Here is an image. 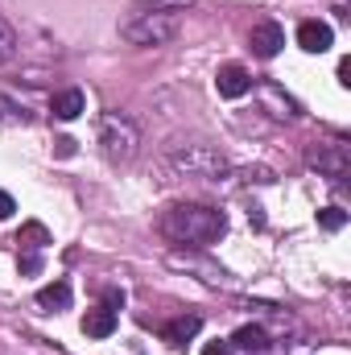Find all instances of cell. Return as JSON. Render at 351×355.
Instances as JSON below:
<instances>
[{
  "mask_svg": "<svg viewBox=\"0 0 351 355\" xmlns=\"http://www.w3.org/2000/svg\"><path fill=\"white\" fill-rule=\"evenodd\" d=\"M248 46H252V54L257 58H277L281 54V46H285V29L277 25V21H257L252 25V33H248Z\"/></svg>",
  "mask_w": 351,
  "mask_h": 355,
  "instance_id": "6",
  "label": "cell"
},
{
  "mask_svg": "<svg viewBox=\"0 0 351 355\" xmlns=\"http://www.w3.org/2000/svg\"><path fill=\"white\" fill-rule=\"evenodd\" d=\"M103 310H124V289H103Z\"/></svg>",
  "mask_w": 351,
  "mask_h": 355,
  "instance_id": "18",
  "label": "cell"
},
{
  "mask_svg": "<svg viewBox=\"0 0 351 355\" xmlns=\"http://www.w3.org/2000/svg\"><path fill=\"white\" fill-rule=\"evenodd\" d=\"M306 162H310L318 174H327L331 182H343L348 170H351L348 145H310V149H306Z\"/></svg>",
  "mask_w": 351,
  "mask_h": 355,
  "instance_id": "5",
  "label": "cell"
},
{
  "mask_svg": "<svg viewBox=\"0 0 351 355\" xmlns=\"http://www.w3.org/2000/svg\"><path fill=\"white\" fill-rule=\"evenodd\" d=\"M17 50H21V37H17V29H12L8 21H0V67H8V62L17 58Z\"/></svg>",
  "mask_w": 351,
  "mask_h": 355,
  "instance_id": "15",
  "label": "cell"
},
{
  "mask_svg": "<svg viewBox=\"0 0 351 355\" xmlns=\"http://www.w3.org/2000/svg\"><path fill=\"white\" fill-rule=\"evenodd\" d=\"M215 87H219V95H223V99H244V95L252 91V75H248L240 62H228V67H219Z\"/></svg>",
  "mask_w": 351,
  "mask_h": 355,
  "instance_id": "8",
  "label": "cell"
},
{
  "mask_svg": "<svg viewBox=\"0 0 351 355\" xmlns=\"http://www.w3.org/2000/svg\"><path fill=\"white\" fill-rule=\"evenodd\" d=\"M120 37L128 46H170L178 37V17L174 12H162V8H149V12H137L132 21L120 25Z\"/></svg>",
  "mask_w": 351,
  "mask_h": 355,
  "instance_id": "4",
  "label": "cell"
},
{
  "mask_svg": "<svg viewBox=\"0 0 351 355\" xmlns=\"http://www.w3.org/2000/svg\"><path fill=\"white\" fill-rule=\"evenodd\" d=\"M17 244H21L25 252H42V248L50 244V232H46V227H42L37 219H29V223H25V227L17 232Z\"/></svg>",
  "mask_w": 351,
  "mask_h": 355,
  "instance_id": "14",
  "label": "cell"
},
{
  "mask_svg": "<svg viewBox=\"0 0 351 355\" xmlns=\"http://www.w3.org/2000/svg\"><path fill=\"white\" fill-rule=\"evenodd\" d=\"M83 335L87 339H108V335H116V314L112 310H87V318H83Z\"/></svg>",
  "mask_w": 351,
  "mask_h": 355,
  "instance_id": "13",
  "label": "cell"
},
{
  "mask_svg": "<svg viewBox=\"0 0 351 355\" xmlns=\"http://www.w3.org/2000/svg\"><path fill=\"white\" fill-rule=\"evenodd\" d=\"M25 120H29V112H25L17 99L0 95V124H25Z\"/></svg>",
  "mask_w": 351,
  "mask_h": 355,
  "instance_id": "16",
  "label": "cell"
},
{
  "mask_svg": "<svg viewBox=\"0 0 351 355\" xmlns=\"http://www.w3.org/2000/svg\"><path fill=\"white\" fill-rule=\"evenodd\" d=\"M21 272H25V277L42 272V257H37V252H25V257H21Z\"/></svg>",
  "mask_w": 351,
  "mask_h": 355,
  "instance_id": "19",
  "label": "cell"
},
{
  "mask_svg": "<svg viewBox=\"0 0 351 355\" xmlns=\"http://www.w3.org/2000/svg\"><path fill=\"white\" fill-rule=\"evenodd\" d=\"M54 153H58V157H75V141H71V137H58V141H54Z\"/></svg>",
  "mask_w": 351,
  "mask_h": 355,
  "instance_id": "21",
  "label": "cell"
},
{
  "mask_svg": "<svg viewBox=\"0 0 351 355\" xmlns=\"http://www.w3.org/2000/svg\"><path fill=\"white\" fill-rule=\"evenodd\" d=\"M83 107H87V95L79 87H67L50 99V112H54L58 120H75V116H83Z\"/></svg>",
  "mask_w": 351,
  "mask_h": 355,
  "instance_id": "10",
  "label": "cell"
},
{
  "mask_svg": "<svg viewBox=\"0 0 351 355\" xmlns=\"http://www.w3.org/2000/svg\"><path fill=\"white\" fill-rule=\"evenodd\" d=\"M71 281H54V285H42L37 289V306L42 310H50V314H58V310H71Z\"/></svg>",
  "mask_w": 351,
  "mask_h": 355,
  "instance_id": "11",
  "label": "cell"
},
{
  "mask_svg": "<svg viewBox=\"0 0 351 355\" xmlns=\"http://www.w3.org/2000/svg\"><path fill=\"white\" fill-rule=\"evenodd\" d=\"M203 355H232V343H207Z\"/></svg>",
  "mask_w": 351,
  "mask_h": 355,
  "instance_id": "23",
  "label": "cell"
},
{
  "mask_svg": "<svg viewBox=\"0 0 351 355\" xmlns=\"http://www.w3.org/2000/svg\"><path fill=\"white\" fill-rule=\"evenodd\" d=\"M198 331H203V318H198V314H182V318H174V322L162 327V339H166L170 347H186Z\"/></svg>",
  "mask_w": 351,
  "mask_h": 355,
  "instance_id": "9",
  "label": "cell"
},
{
  "mask_svg": "<svg viewBox=\"0 0 351 355\" xmlns=\"http://www.w3.org/2000/svg\"><path fill=\"white\" fill-rule=\"evenodd\" d=\"M339 83H343V87H351V58H343V62H339Z\"/></svg>",
  "mask_w": 351,
  "mask_h": 355,
  "instance_id": "24",
  "label": "cell"
},
{
  "mask_svg": "<svg viewBox=\"0 0 351 355\" xmlns=\"http://www.w3.org/2000/svg\"><path fill=\"white\" fill-rule=\"evenodd\" d=\"M12 211H17V202H12V194H4V190H0V219H8Z\"/></svg>",
  "mask_w": 351,
  "mask_h": 355,
  "instance_id": "22",
  "label": "cell"
},
{
  "mask_svg": "<svg viewBox=\"0 0 351 355\" xmlns=\"http://www.w3.org/2000/svg\"><path fill=\"white\" fill-rule=\"evenodd\" d=\"M232 352H244V355H261L268 347V335H264V327H240L232 339Z\"/></svg>",
  "mask_w": 351,
  "mask_h": 355,
  "instance_id": "12",
  "label": "cell"
},
{
  "mask_svg": "<svg viewBox=\"0 0 351 355\" xmlns=\"http://www.w3.org/2000/svg\"><path fill=\"white\" fill-rule=\"evenodd\" d=\"M348 223V211H339V207H323L318 211V227H327V232H339Z\"/></svg>",
  "mask_w": 351,
  "mask_h": 355,
  "instance_id": "17",
  "label": "cell"
},
{
  "mask_svg": "<svg viewBox=\"0 0 351 355\" xmlns=\"http://www.w3.org/2000/svg\"><path fill=\"white\" fill-rule=\"evenodd\" d=\"M162 170L170 174L166 182H219L228 174V162H223V153H215L207 145H178L166 153Z\"/></svg>",
  "mask_w": 351,
  "mask_h": 355,
  "instance_id": "2",
  "label": "cell"
},
{
  "mask_svg": "<svg viewBox=\"0 0 351 355\" xmlns=\"http://www.w3.org/2000/svg\"><path fill=\"white\" fill-rule=\"evenodd\" d=\"M95 141H99V149H103V157L108 162H132L137 157V149H141V128H137V120L132 116H124V112H103L99 116V128H95Z\"/></svg>",
  "mask_w": 351,
  "mask_h": 355,
  "instance_id": "3",
  "label": "cell"
},
{
  "mask_svg": "<svg viewBox=\"0 0 351 355\" xmlns=\"http://www.w3.org/2000/svg\"><path fill=\"white\" fill-rule=\"evenodd\" d=\"M145 4H153V8H162V12H174V8H190L194 0H145Z\"/></svg>",
  "mask_w": 351,
  "mask_h": 355,
  "instance_id": "20",
  "label": "cell"
},
{
  "mask_svg": "<svg viewBox=\"0 0 351 355\" xmlns=\"http://www.w3.org/2000/svg\"><path fill=\"white\" fill-rule=\"evenodd\" d=\"M298 46H302L306 54H327V50L335 46V29H331L327 21H302V25H298Z\"/></svg>",
  "mask_w": 351,
  "mask_h": 355,
  "instance_id": "7",
  "label": "cell"
},
{
  "mask_svg": "<svg viewBox=\"0 0 351 355\" xmlns=\"http://www.w3.org/2000/svg\"><path fill=\"white\" fill-rule=\"evenodd\" d=\"M157 232L174 248H211L228 232V219L219 207H207V202H174L162 211Z\"/></svg>",
  "mask_w": 351,
  "mask_h": 355,
  "instance_id": "1",
  "label": "cell"
}]
</instances>
